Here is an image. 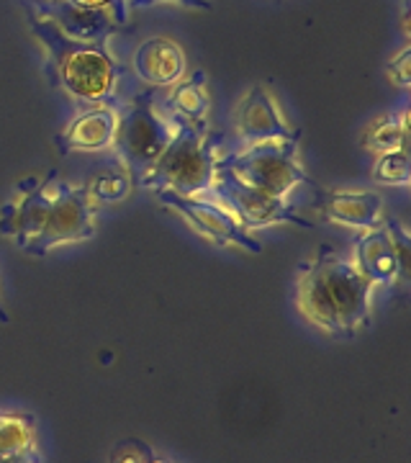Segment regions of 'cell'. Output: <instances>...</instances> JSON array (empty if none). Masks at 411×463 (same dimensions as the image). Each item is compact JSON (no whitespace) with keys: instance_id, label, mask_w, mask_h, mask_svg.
Returning <instances> with one entry per match:
<instances>
[{"instance_id":"6da1fadb","label":"cell","mask_w":411,"mask_h":463,"mask_svg":"<svg viewBox=\"0 0 411 463\" xmlns=\"http://www.w3.org/2000/svg\"><path fill=\"white\" fill-rule=\"evenodd\" d=\"M373 283L332 245H319L312 263L298 265L296 307L306 322L337 340H355L370 325Z\"/></svg>"},{"instance_id":"7a4b0ae2","label":"cell","mask_w":411,"mask_h":463,"mask_svg":"<svg viewBox=\"0 0 411 463\" xmlns=\"http://www.w3.org/2000/svg\"><path fill=\"white\" fill-rule=\"evenodd\" d=\"M29 18V29L47 50L44 75L51 88L62 90L67 99L80 106H114L116 88L124 65L114 57L108 39L103 42H78L60 32L47 18H39L23 11Z\"/></svg>"},{"instance_id":"3957f363","label":"cell","mask_w":411,"mask_h":463,"mask_svg":"<svg viewBox=\"0 0 411 463\" xmlns=\"http://www.w3.org/2000/svg\"><path fill=\"white\" fill-rule=\"evenodd\" d=\"M167 121L173 127L170 142L139 185L149 191L170 188L182 196H201L203 191H211L216 160L227 142L224 132H211L206 118L191 121L170 114Z\"/></svg>"},{"instance_id":"277c9868","label":"cell","mask_w":411,"mask_h":463,"mask_svg":"<svg viewBox=\"0 0 411 463\" xmlns=\"http://www.w3.org/2000/svg\"><path fill=\"white\" fill-rule=\"evenodd\" d=\"M157 88H147L145 93L134 96L124 114L116 121L114 145L116 157L129 170L134 185H139L152 165L160 160L163 149L170 142L173 127L157 114Z\"/></svg>"},{"instance_id":"5b68a950","label":"cell","mask_w":411,"mask_h":463,"mask_svg":"<svg viewBox=\"0 0 411 463\" xmlns=\"http://www.w3.org/2000/svg\"><path fill=\"white\" fill-rule=\"evenodd\" d=\"M298 139L301 134H294L288 139H276V142L249 145L245 152L224 155L219 160L229 167L239 181L249 183L278 199H285L296 185H312L316 191L319 183L313 181L298 160Z\"/></svg>"},{"instance_id":"8992f818","label":"cell","mask_w":411,"mask_h":463,"mask_svg":"<svg viewBox=\"0 0 411 463\" xmlns=\"http://www.w3.org/2000/svg\"><path fill=\"white\" fill-rule=\"evenodd\" d=\"M96 201L90 199L88 185H70L54 178L51 185V203L44 216L39 234L21 252L44 258L60 245H72L96 237Z\"/></svg>"},{"instance_id":"52a82bcc","label":"cell","mask_w":411,"mask_h":463,"mask_svg":"<svg viewBox=\"0 0 411 463\" xmlns=\"http://www.w3.org/2000/svg\"><path fill=\"white\" fill-rule=\"evenodd\" d=\"M352 265L362 279L404 288L411 276V240L398 219H383L376 230L355 240Z\"/></svg>"},{"instance_id":"ba28073f","label":"cell","mask_w":411,"mask_h":463,"mask_svg":"<svg viewBox=\"0 0 411 463\" xmlns=\"http://www.w3.org/2000/svg\"><path fill=\"white\" fill-rule=\"evenodd\" d=\"M211 191L229 206L227 212H229L242 227L294 224L298 230H313L312 219L298 214L296 209L288 203V199L270 196V194H265L260 188L239 181L221 160H216Z\"/></svg>"},{"instance_id":"9c48e42d","label":"cell","mask_w":411,"mask_h":463,"mask_svg":"<svg viewBox=\"0 0 411 463\" xmlns=\"http://www.w3.org/2000/svg\"><path fill=\"white\" fill-rule=\"evenodd\" d=\"M154 196H157V201L163 203L164 209L175 212L185 224H191L201 237H206L209 242H214L219 248L237 245V248L247 250V252H255V255L263 252V242L257 237H252L247 232V227H242L219 203L198 199V196H182V194L170 191V188H157Z\"/></svg>"},{"instance_id":"30bf717a","label":"cell","mask_w":411,"mask_h":463,"mask_svg":"<svg viewBox=\"0 0 411 463\" xmlns=\"http://www.w3.org/2000/svg\"><path fill=\"white\" fill-rule=\"evenodd\" d=\"M21 8L33 16L47 18L65 36L78 42H103L129 26L108 11H90L75 5L72 0H21Z\"/></svg>"},{"instance_id":"8fae6325","label":"cell","mask_w":411,"mask_h":463,"mask_svg":"<svg viewBox=\"0 0 411 463\" xmlns=\"http://www.w3.org/2000/svg\"><path fill=\"white\" fill-rule=\"evenodd\" d=\"M57 178V170H51L44 181L23 178L16 183L18 199L8 201L0 209V234L14 237L18 250H23L39 234L44 216L51 203V185Z\"/></svg>"},{"instance_id":"7c38bea8","label":"cell","mask_w":411,"mask_h":463,"mask_svg":"<svg viewBox=\"0 0 411 463\" xmlns=\"http://www.w3.org/2000/svg\"><path fill=\"white\" fill-rule=\"evenodd\" d=\"M234 129L247 147L301 134V129H294L288 124L276 96L265 85H255L245 99L239 100V106L234 109Z\"/></svg>"},{"instance_id":"4fadbf2b","label":"cell","mask_w":411,"mask_h":463,"mask_svg":"<svg viewBox=\"0 0 411 463\" xmlns=\"http://www.w3.org/2000/svg\"><path fill=\"white\" fill-rule=\"evenodd\" d=\"M313 212L324 222H334L342 227L355 230H376L383 224V199L376 191H324L316 188V199L312 203Z\"/></svg>"},{"instance_id":"5bb4252c","label":"cell","mask_w":411,"mask_h":463,"mask_svg":"<svg viewBox=\"0 0 411 463\" xmlns=\"http://www.w3.org/2000/svg\"><path fill=\"white\" fill-rule=\"evenodd\" d=\"M116 116L114 106H85L80 114L75 116L62 134L54 137L57 152L65 157L72 152H100L114 145L116 134Z\"/></svg>"},{"instance_id":"9a60e30c","label":"cell","mask_w":411,"mask_h":463,"mask_svg":"<svg viewBox=\"0 0 411 463\" xmlns=\"http://www.w3.org/2000/svg\"><path fill=\"white\" fill-rule=\"evenodd\" d=\"M132 67L139 80H145L149 88H173L181 83L185 72V54L167 36H152L142 42L132 57Z\"/></svg>"},{"instance_id":"2e32d148","label":"cell","mask_w":411,"mask_h":463,"mask_svg":"<svg viewBox=\"0 0 411 463\" xmlns=\"http://www.w3.org/2000/svg\"><path fill=\"white\" fill-rule=\"evenodd\" d=\"M362 147L378 155L394 149H409V111L401 109L378 116L362 134Z\"/></svg>"},{"instance_id":"e0dca14e","label":"cell","mask_w":411,"mask_h":463,"mask_svg":"<svg viewBox=\"0 0 411 463\" xmlns=\"http://www.w3.org/2000/svg\"><path fill=\"white\" fill-rule=\"evenodd\" d=\"M167 109L173 116L191 118V121H203L209 109H211V96L206 85V72L196 70L185 83L173 85V93L167 99Z\"/></svg>"},{"instance_id":"ac0fdd59","label":"cell","mask_w":411,"mask_h":463,"mask_svg":"<svg viewBox=\"0 0 411 463\" xmlns=\"http://www.w3.org/2000/svg\"><path fill=\"white\" fill-rule=\"evenodd\" d=\"M36 448V422L29 412H0V456Z\"/></svg>"},{"instance_id":"d6986e66","label":"cell","mask_w":411,"mask_h":463,"mask_svg":"<svg viewBox=\"0 0 411 463\" xmlns=\"http://www.w3.org/2000/svg\"><path fill=\"white\" fill-rule=\"evenodd\" d=\"M132 188L134 183L129 170L124 165H116L98 173L88 185V194H90V199L100 201V203H116V201L126 199L132 194Z\"/></svg>"},{"instance_id":"ffe728a7","label":"cell","mask_w":411,"mask_h":463,"mask_svg":"<svg viewBox=\"0 0 411 463\" xmlns=\"http://www.w3.org/2000/svg\"><path fill=\"white\" fill-rule=\"evenodd\" d=\"M373 178L386 185H409V149H394V152L380 155L378 165L373 167Z\"/></svg>"},{"instance_id":"44dd1931","label":"cell","mask_w":411,"mask_h":463,"mask_svg":"<svg viewBox=\"0 0 411 463\" xmlns=\"http://www.w3.org/2000/svg\"><path fill=\"white\" fill-rule=\"evenodd\" d=\"M108 463H164L154 448L147 446L145 440H136V438H126L121 443H116L111 450V458Z\"/></svg>"},{"instance_id":"7402d4cb","label":"cell","mask_w":411,"mask_h":463,"mask_svg":"<svg viewBox=\"0 0 411 463\" xmlns=\"http://www.w3.org/2000/svg\"><path fill=\"white\" fill-rule=\"evenodd\" d=\"M386 78L398 88H409L411 85V47H401L394 60L386 65Z\"/></svg>"},{"instance_id":"603a6c76","label":"cell","mask_w":411,"mask_h":463,"mask_svg":"<svg viewBox=\"0 0 411 463\" xmlns=\"http://www.w3.org/2000/svg\"><path fill=\"white\" fill-rule=\"evenodd\" d=\"M72 3L82 5V8H90V11H108L118 21L129 24V3L126 0H72Z\"/></svg>"},{"instance_id":"cb8c5ba5","label":"cell","mask_w":411,"mask_h":463,"mask_svg":"<svg viewBox=\"0 0 411 463\" xmlns=\"http://www.w3.org/2000/svg\"><path fill=\"white\" fill-rule=\"evenodd\" d=\"M129 3V11L134 8H149V5H157V3H178L185 8H193V11H211V0H126Z\"/></svg>"},{"instance_id":"d4e9b609","label":"cell","mask_w":411,"mask_h":463,"mask_svg":"<svg viewBox=\"0 0 411 463\" xmlns=\"http://www.w3.org/2000/svg\"><path fill=\"white\" fill-rule=\"evenodd\" d=\"M0 463H44L39 448L23 450V453H11V456H0Z\"/></svg>"},{"instance_id":"484cf974","label":"cell","mask_w":411,"mask_h":463,"mask_svg":"<svg viewBox=\"0 0 411 463\" xmlns=\"http://www.w3.org/2000/svg\"><path fill=\"white\" fill-rule=\"evenodd\" d=\"M8 319H11V317H8V312H5V307L0 304V322H8Z\"/></svg>"}]
</instances>
